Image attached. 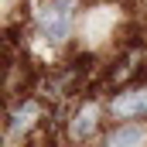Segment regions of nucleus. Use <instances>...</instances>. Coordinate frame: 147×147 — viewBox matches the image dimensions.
<instances>
[{
    "mask_svg": "<svg viewBox=\"0 0 147 147\" xmlns=\"http://www.w3.org/2000/svg\"><path fill=\"white\" fill-rule=\"evenodd\" d=\"M106 113L116 123H147V82H127L106 99Z\"/></svg>",
    "mask_w": 147,
    "mask_h": 147,
    "instance_id": "nucleus-4",
    "label": "nucleus"
},
{
    "mask_svg": "<svg viewBox=\"0 0 147 147\" xmlns=\"http://www.w3.org/2000/svg\"><path fill=\"white\" fill-rule=\"evenodd\" d=\"M41 127H48V110H45L41 96H21L17 103H10V110H7V134L10 137L31 140Z\"/></svg>",
    "mask_w": 147,
    "mask_h": 147,
    "instance_id": "nucleus-3",
    "label": "nucleus"
},
{
    "mask_svg": "<svg viewBox=\"0 0 147 147\" xmlns=\"http://www.w3.org/2000/svg\"><path fill=\"white\" fill-rule=\"evenodd\" d=\"M79 21V0H34L31 7V34L45 48H65Z\"/></svg>",
    "mask_w": 147,
    "mask_h": 147,
    "instance_id": "nucleus-1",
    "label": "nucleus"
},
{
    "mask_svg": "<svg viewBox=\"0 0 147 147\" xmlns=\"http://www.w3.org/2000/svg\"><path fill=\"white\" fill-rule=\"evenodd\" d=\"M99 147H147V123H113L110 130H103Z\"/></svg>",
    "mask_w": 147,
    "mask_h": 147,
    "instance_id": "nucleus-5",
    "label": "nucleus"
},
{
    "mask_svg": "<svg viewBox=\"0 0 147 147\" xmlns=\"http://www.w3.org/2000/svg\"><path fill=\"white\" fill-rule=\"evenodd\" d=\"M103 116H110L106 113V99H96V96L82 99L69 113V123H65L69 140L72 144H89L92 137H103Z\"/></svg>",
    "mask_w": 147,
    "mask_h": 147,
    "instance_id": "nucleus-2",
    "label": "nucleus"
}]
</instances>
